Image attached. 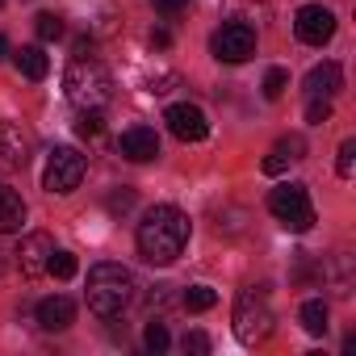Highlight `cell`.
Masks as SVG:
<instances>
[{
    "instance_id": "f1b7e54d",
    "label": "cell",
    "mask_w": 356,
    "mask_h": 356,
    "mask_svg": "<svg viewBox=\"0 0 356 356\" xmlns=\"http://www.w3.org/2000/svg\"><path fill=\"white\" fill-rule=\"evenodd\" d=\"M151 5H155L159 13H181V9L189 5V0H151Z\"/></svg>"
},
{
    "instance_id": "f546056e",
    "label": "cell",
    "mask_w": 356,
    "mask_h": 356,
    "mask_svg": "<svg viewBox=\"0 0 356 356\" xmlns=\"http://www.w3.org/2000/svg\"><path fill=\"white\" fill-rule=\"evenodd\" d=\"M168 42H172V38H168V30H151V47H159V51H163Z\"/></svg>"
},
{
    "instance_id": "cb8c5ba5",
    "label": "cell",
    "mask_w": 356,
    "mask_h": 356,
    "mask_svg": "<svg viewBox=\"0 0 356 356\" xmlns=\"http://www.w3.org/2000/svg\"><path fill=\"white\" fill-rule=\"evenodd\" d=\"M34 30H38L42 42H59V38H63V17H55V13H38V17H34Z\"/></svg>"
},
{
    "instance_id": "7402d4cb",
    "label": "cell",
    "mask_w": 356,
    "mask_h": 356,
    "mask_svg": "<svg viewBox=\"0 0 356 356\" xmlns=\"http://www.w3.org/2000/svg\"><path fill=\"white\" fill-rule=\"evenodd\" d=\"M76 268H80V264H76V256H72V252H51L47 273H51L55 281H72V277H76Z\"/></svg>"
},
{
    "instance_id": "d4e9b609",
    "label": "cell",
    "mask_w": 356,
    "mask_h": 356,
    "mask_svg": "<svg viewBox=\"0 0 356 356\" xmlns=\"http://www.w3.org/2000/svg\"><path fill=\"white\" fill-rule=\"evenodd\" d=\"M306 122H310V126L331 122V101H327V97H310V105H306Z\"/></svg>"
},
{
    "instance_id": "1f68e13d",
    "label": "cell",
    "mask_w": 356,
    "mask_h": 356,
    "mask_svg": "<svg viewBox=\"0 0 356 356\" xmlns=\"http://www.w3.org/2000/svg\"><path fill=\"white\" fill-rule=\"evenodd\" d=\"M0 5H5V0H0Z\"/></svg>"
},
{
    "instance_id": "9a60e30c",
    "label": "cell",
    "mask_w": 356,
    "mask_h": 356,
    "mask_svg": "<svg viewBox=\"0 0 356 356\" xmlns=\"http://www.w3.org/2000/svg\"><path fill=\"white\" fill-rule=\"evenodd\" d=\"M343 88V72H339V63H318V67H310V76H306V92L310 97H335Z\"/></svg>"
},
{
    "instance_id": "8fae6325",
    "label": "cell",
    "mask_w": 356,
    "mask_h": 356,
    "mask_svg": "<svg viewBox=\"0 0 356 356\" xmlns=\"http://www.w3.org/2000/svg\"><path fill=\"white\" fill-rule=\"evenodd\" d=\"M118 155H126V159H134V163L155 159V155H159V138H155V130H151V126H130V130H122V138H118Z\"/></svg>"
},
{
    "instance_id": "4316f807",
    "label": "cell",
    "mask_w": 356,
    "mask_h": 356,
    "mask_svg": "<svg viewBox=\"0 0 356 356\" xmlns=\"http://www.w3.org/2000/svg\"><path fill=\"white\" fill-rule=\"evenodd\" d=\"M181 348H185V352H197V356H206V352H210V335H206V331H189V335L181 339Z\"/></svg>"
},
{
    "instance_id": "7a4b0ae2",
    "label": "cell",
    "mask_w": 356,
    "mask_h": 356,
    "mask_svg": "<svg viewBox=\"0 0 356 356\" xmlns=\"http://www.w3.org/2000/svg\"><path fill=\"white\" fill-rule=\"evenodd\" d=\"M88 310L101 314V318H118L130 302H134V273L126 264H113V260H101L88 268Z\"/></svg>"
},
{
    "instance_id": "2e32d148",
    "label": "cell",
    "mask_w": 356,
    "mask_h": 356,
    "mask_svg": "<svg viewBox=\"0 0 356 356\" xmlns=\"http://www.w3.org/2000/svg\"><path fill=\"white\" fill-rule=\"evenodd\" d=\"M26 227V202L0 185V235H17Z\"/></svg>"
},
{
    "instance_id": "ac0fdd59",
    "label": "cell",
    "mask_w": 356,
    "mask_h": 356,
    "mask_svg": "<svg viewBox=\"0 0 356 356\" xmlns=\"http://www.w3.org/2000/svg\"><path fill=\"white\" fill-rule=\"evenodd\" d=\"M331 318V310H327V302L323 298H310V302H302V327L310 331V335H327V323Z\"/></svg>"
},
{
    "instance_id": "9c48e42d",
    "label": "cell",
    "mask_w": 356,
    "mask_h": 356,
    "mask_svg": "<svg viewBox=\"0 0 356 356\" xmlns=\"http://www.w3.org/2000/svg\"><path fill=\"white\" fill-rule=\"evenodd\" d=\"M34 155V134L22 126V122H0V168H26Z\"/></svg>"
},
{
    "instance_id": "d6986e66",
    "label": "cell",
    "mask_w": 356,
    "mask_h": 356,
    "mask_svg": "<svg viewBox=\"0 0 356 356\" xmlns=\"http://www.w3.org/2000/svg\"><path fill=\"white\" fill-rule=\"evenodd\" d=\"M181 302H185V310H189V314H206V310L218 302V293H214L210 285H189Z\"/></svg>"
},
{
    "instance_id": "44dd1931",
    "label": "cell",
    "mask_w": 356,
    "mask_h": 356,
    "mask_svg": "<svg viewBox=\"0 0 356 356\" xmlns=\"http://www.w3.org/2000/svg\"><path fill=\"white\" fill-rule=\"evenodd\" d=\"M101 130H105L101 109H80V118H76V134H80V138H101Z\"/></svg>"
},
{
    "instance_id": "4fadbf2b",
    "label": "cell",
    "mask_w": 356,
    "mask_h": 356,
    "mask_svg": "<svg viewBox=\"0 0 356 356\" xmlns=\"http://www.w3.org/2000/svg\"><path fill=\"white\" fill-rule=\"evenodd\" d=\"M76 323V302L55 293V298H42L38 302V327L42 331H67Z\"/></svg>"
},
{
    "instance_id": "5b68a950",
    "label": "cell",
    "mask_w": 356,
    "mask_h": 356,
    "mask_svg": "<svg viewBox=\"0 0 356 356\" xmlns=\"http://www.w3.org/2000/svg\"><path fill=\"white\" fill-rule=\"evenodd\" d=\"M268 210H273V218H277L285 231H293V235H306V231L314 227V206H310L306 185H281V189H273V193H268Z\"/></svg>"
},
{
    "instance_id": "484cf974",
    "label": "cell",
    "mask_w": 356,
    "mask_h": 356,
    "mask_svg": "<svg viewBox=\"0 0 356 356\" xmlns=\"http://www.w3.org/2000/svg\"><path fill=\"white\" fill-rule=\"evenodd\" d=\"M352 163H356V138H343V143H339L335 172H339V176H352Z\"/></svg>"
},
{
    "instance_id": "6da1fadb",
    "label": "cell",
    "mask_w": 356,
    "mask_h": 356,
    "mask_svg": "<svg viewBox=\"0 0 356 356\" xmlns=\"http://www.w3.org/2000/svg\"><path fill=\"white\" fill-rule=\"evenodd\" d=\"M138 252L147 264H172L189 248V214L181 206H151L138 222Z\"/></svg>"
},
{
    "instance_id": "277c9868",
    "label": "cell",
    "mask_w": 356,
    "mask_h": 356,
    "mask_svg": "<svg viewBox=\"0 0 356 356\" xmlns=\"http://www.w3.org/2000/svg\"><path fill=\"white\" fill-rule=\"evenodd\" d=\"M273 327H277V314H273L268 298L260 289H243L235 298V335H239V343L256 348L273 335Z\"/></svg>"
},
{
    "instance_id": "603a6c76",
    "label": "cell",
    "mask_w": 356,
    "mask_h": 356,
    "mask_svg": "<svg viewBox=\"0 0 356 356\" xmlns=\"http://www.w3.org/2000/svg\"><path fill=\"white\" fill-rule=\"evenodd\" d=\"M143 348H147V352H155V356H159V352H168V348H172L168 327H163V323H147V331H143Z\"/></svg>"
},
{
    "instance_id": "e0dca14e",
    "label": "cell",
    "mask_w": 356,
    "mask_h": 356,
    "mask_svg": "<svg viewBox=\"0 0 356 356\" xmlns=\"http://www.w3.org/2000/svg\"><path fill=\"white\" fill-rule=\"evenodd\" d=\"M13 59H17V72L26 80H47V72H51V59L42 55V47H22Z\"/></svg>"
},
{
    "instance_id": "7c38bea8",
    "label": "cell",
    "mask_w": 356,
    "mask_h": 356,
    "mask_svg": "<svg viewBox=\"0 0 356 356\" xmlns=\"http://www.w3.org/2000/svg\"><path fill=\"white\" fill-rule=\"evenodd\" d=\"M51 252H55L51 235H42V231L26 235V239H22V252H17V260H22V273H26L30 281H34V277H42V273H47V264H51Z\"/></svg>"
},
{
    "instance_id": "5bb4252c",
    "label": "cell",
    "mask_w": 356,
    "mask_h": 356,
    "mask_svg": "<svg viewBox=\"0 0 356 356\" xmlns=\"http://www.w3.org/2000/svg\"><path fill=\"white\" fill-rule=\"evenodd\" d=\"M302 155H306V138H302V134H289V138H281V143L264 155L260 168H264V176H281V172H285L293 159H302Z\"/></svg>"
},
{
    "instance_id": "4dcf8cb0",
    "label": "cell",
    "mask_w": 356,
    "mask_h": 356,
    "mask_svg": "<svg viewBox=\"0 0 356 356\" xmlns=\"http://www.w3.org/2000/svg\"><path fill=\"white\" fill-rule=\"evenodd\" d=\"M0 59H9V38L0 34Z\"/></svg>"
},
{
    "instance_id": "8992f818",
    "label": "cell",
    "mask_w": 356,
    "mask_h": 356,
    "mask_svg": "<svg viewBox=\"0 0 356 356\" xmlns=\"http://www.w3.org/2000/svg\"><path fill=\"white\" fill-rule=\"evenodd\" d=\"M84 181V155L76 147H51L42 168V189L47 193H72Z\"/></svg>"
},
{
    "instance_id": "ba28073f",
    "label": "cell",
    "mask_w": 356,
    "mask_h": 356,
    "mask_svg": "<svg viewBox=\"0 0 356 356\" xmlns=\"http://www.w3.org/2000/svg\"><path fill=\"white\" fill-rule=\"evenodd\" d=\"M293 34H298L306 47H323V42H331V34H335V13H331L327 5H302V9L293 13Z\"/></svg>"
},
{
    "instance_id": "ffe728a7",
    "label": "cell",
    "mask_w": 356,
    "mask_h": 356,
    "mask_svg": "<svg viewBox=\"0 0 356 356\" xmlns=\"http://www.w3.org/2000/svg\"><path fill=\"white\" fill-rule=\"evenodd\" d=\"M260 88H264V97H268V101H281V97H285V88H289V72H285V67H268Z\"/></svg>"
},
{
    "instance_id": "83f0119b",
    "label": "cell",
    "mask_w": 356,
    "mask_h": 356,
    "mask_svg": "<svg viewBox=\"0 0 356 356\" xmlns=\"http://www.w3.org/2000/svg\"><path fill=\"white\" fill-rule=\"evenodd\" d=\"M105 206H109V214H126V210L134 206V189H118V193H113Z\"/></svg>"
},
{
    "instance_id": "3957f363",
    "label": "cell",
    "mask_w": 356,
    "mask_h": 356,
    "mask_svg": "<svg viewBox=\"0 0 356 356\" xmlns=\"http://www.w3.org/2000/svg\"><path fill=\"white\" fill-rule=\"evenodd\" d=\"M63 92L76 109H105L113 101V76L97 63V59H72V67L63 72Z\"/></svg>"
},
{
    "instance_id": "52a82bcc",
    "label": "cell",
    "mask_w": 356,
    "mask_h": 356,
    "mask_svg": "<svg viewBox=\"0 0 356 356\" xmlns=\"http://www.w3.org/2000/svg\"><path fill=\"white\" fill-rule=\"evenodd\" d=\"M210 51H214V59H222V63H248V59L256 55V30H252L248 22H227V26L210 38Z\"/></svg>"
},
{
    "instance_id": "30bf717a",
    "label": "cell",
    "mask_w": 356,
    "mask_h": 356,
    "mask_svg": "<svg viewBox=\"0 0 356 356\" xmlns=\"http://www.w3.org/2000/svg\"><path fill=\"white\" fill-rule=\"evenodd\" d=\"M163 122H168V130H172L176 138H181V143H202V138L210 134V122H206L202 105H193V101H181V105H168Z\"/></svg>"
}]
</instances>
